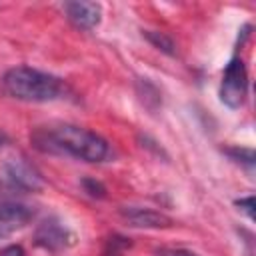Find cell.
Here are the masks:
<instances>
[{
    "instance_id": "6da1fadb",
    "label": "cell",
    "mask_w": 256,
    "mask_h": 256,
    "mask_svg": "<svg viewBox=\"0 0 256 256\" xmlns=\"http://www.w3.org/2000/svg\"><path fill=\"white\" fill-rule=\"evenodd\" d=\"M30 142L36 150L46 154L70 156L82 162H104L112 156L108 140L100 134L76 126V124H52L38 126L30 134Z\"/></svg>"
},
{
    "instance_id": "7a4b0ae2",
    "label": "cell",
    "mask_w": 256,
    "mask_h": 256,
    "mask_svg": "<svg viewBox=\"0 0 256 256\" xmlns=\"http://www.w3.org/2000/svg\"><path fill=\"white\" fill-rule=\"evenodd\" d=\"M4 92L20 102H54L66 98L68 86L62 78L32 66H14L2 76Z\"/></svg>"
},
{
    "instance_id": "3957f363",
    "label": "cell",
    "mask_w": 256,
    "mask_h": 256,
    "mask_svg": "<svg viewBox=\"0 0 256 256\" xmlns=\"http://www.w3.org/2000/svg\"><path fill=\"white\" fill-rule=\"evenodd\" d=\"M248 96V70L242 58L234 56L224 72H222V82H220V102L232 110L244 106Z\"/></svg>"
},
{
    "instance_id": "277c9868",
    "label": "cell",
    "mask_w": 256,
    "mask_h": 256,
    "mask_svg": "<svg viewBox=\"0 0 256 256\" xmlns=\"http://www.w3.org/2000/svg\"><path fill=\"white\" fill-rule=\"evenodd\" d=\"M0 180L10 188L18 192H36L42 188L44 180L42 174L30 164L26 158H8L0 168Z\"/></svg>"
},
{
    "instance_id": "5b68a950",
    "label": "cell",
    "mask_w": 256,
    "mask_h": 256,
    "mask_svg": "<svg viewBox=\"0 0 256 256\" xmlns=\"http://www.w3.org/2000/svg\"><path fill=\"white\" fill-rule=\"evenodd\" d=\"M74 242L76 234L56 216H48L46 220H42L34 232V244L54 254L74 246Z\"/></svg>"
},
{
    "instance_id": "8992f818",
    "label": "cell",
    "mask_w": 256,
    "mask_h": 256,
    "mask_svg": "<svg viewBox=\"0 0 256 256\" xmlns=\"http://www.w3.org/2000/svg\"><path fill=\"white\" fill-rule=\"evenodd\" d=\"M36 216V208L22 202H0V240L26 228Z\"/></svg>"
},
{
    "instance_id": "52a82bcc",
    "label": "cell",
    "mask_w": 256,
    "mask_h": 256,
    "mask_svg": "<svg viewBox=\"0 0 256 256\" xmlns=\"http://www.w3.org/2000/svg\"><path fill=\"white\" fill-rule=\"evenodd\" d=\"M120 218L130 226V228H146V230H158V228H168L172 226V220L152 208H142V206H120L118 208Z\"/></svg>"
},
{
    "instance_id": "ba28073f",
    "label": "cell",
    "mask_w": 256,
    "mask_h": 256,
    "mask_svg": "<svg viewBox=\"0 0 256 256\" xmlns=\"http://www.w3.org/2000/svg\"><path fill=\"white\" fill-rule=\"evenodd\" d=\"M62 10L78 30H94L102 20V6L98 2H64Z\"/></svg>"
},
{
    "instance_id": "9c48e42d",
    "label": "cell",
    "mask_w": 256,
    "mask_h": 256,
    "mask_svg": "<svg viewBox=\"0 0 256 256\" xmlns=\"http://www.w3.org/2000/svg\"><path fill=\"white\" fill-rule=\"evenodd\" d=\"M136 94H138V100L142 102V106L148 112H156L162 106L160 88L150 78H138L136 80Z\"/></svg>"
},
{
    "instance_id": "30bf717a",
    "label": "cell",
    "mask_w": 256,
    "mask_h": 256,
    "mask_svg": "<svg viewBox=\"0 0 256 256\" xmlns=\"http://www.w3.org/2000/svg\"><path fill=\"white\" fill-rule=\"evenodd\" d=\"M142 34H144V38H146L154 48H158L160 52H164V54H168V56H174V54H176V44H174V40H172L168 34L156 32V30H144Z\"/></svg>"
},
{
    "instance_id": "8fae6325",
    "label": "cell",
    "mask_w": 256,
    "mask_h": 256,
    "mask_svg": "<svg viewBox=\"0 0 256 256\" xmlns=\"http://www.w3.org/2000/svg\"><path fill=\"white\" fill-rule=\"evenodd\" d=\"M130 246H132V240L130 238L120 236V234H112L106 240V246L102 250V256H122Z\"/></svg>"
},
{
    "instance_id": "7c38bea8",
    "label": "cell",
    "mask_w": 256,
    "mask_h": 256,
    "mask_svg": "<svg viewBox=\"0 0 256 256\" xmlns=\"http://www.w3.org/2000/svg\"><path fill=\"white\" fill-rule=\"evenodd\" d=\"M228 156H230V160H234V162H238V164H244L250 172L254 170V150L252 148H240V146H234V148H226L224 150Z\"/></svg>"
},
{
    "instance_id": "4fadbf2b",
    "label": "cell",
    "mask_w": 256,
    "mask_h": 256,
    "mask_svg": "<svg viewBox=\"0 0 256 256\" xmlns=\"http://www.w3.org/2000/svg\"><path fill=\"white\" fill-rule=\"evenodd\" d=\"M80 186H82V190H84L90 198H96V200L106 198V186H104L100 180H96V178H82Z\"/></svg>"
},
{
    "instance_id": "5bb4252c",
    "label": "cell",
    "mask_w": 256,
    "mask_h": 256,
    "mask_svg": "<svg viewBox=\"0 0 256 256\" xmlns=\"http://www.w3.org/2000/svg\"><path fill=\"white\" fill-rule=\"evenodd\" d=\"M238 206V210H242L250 220L254 218V196H246V198H240L234 202Z\"/></svg>"
},
{
    "instance_id": "9a60e30c",
    "label": "cell",
    "mask_w": 256,
    "mask_h": 256,
    "mask_svg": "<svg viewBox=\"0 0 256 256\" xmlns=\"http://www.w3.org/2000/svg\"><path fill=\"white\" fill-rule=\"evenodd\" d=\"M154 256H198V254L186 248H160L154 252Z\"/></svg>"
},
{
    "instance_id": "2e32d148",
    "label": "cell",
    "mask_w": 256,
    "mask_h": 256,
    "mask_svg": "<svg viewBox=\"0 0 256 256\" xmlns=\"http://www.w3.org/2000/svg\"><path fill=\"white\" fill-rule=\"evenodd\" d=\"M0 256H26V252L20 244H10V246L0 250Z\"/></svg>"
},
{
    "instance_id": "e0dca14e",
    "label": "cell",
    "mask_w": 256,
    "mask_h": 256,
    "mask_svg": "<svg viewBox=\"0 0 256 256\" xmlns=\"http://www.w3.org/2000/svg\"><path fill=\"white\" fill-rule=\"evenodd\" d=\"M6 142H8V136H6L4 132H0V148H2V146H4Z\"/></svg>"
}]
</instances>
